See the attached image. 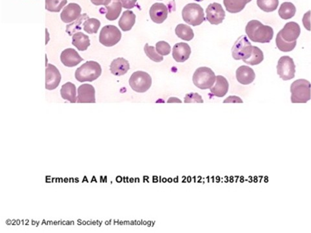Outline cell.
I'll use <instances>...</instances> for the list:
<instances>
[{
    "label": "cell",
    "instance_id": "cell-1",
    "mask_svg": "<svg viewBox=\"0 0 311 233\" xmlns=\"http://www.w3.org/2000/svg\"><path fill=\"white\" fill-rule=\"evenodd\" d=\"M245 31L250 40L257 43H269L274 37V30L271 27L265 26L258 20H253L248 22Z\"/></svg>",
    "mask_w": 311,
    "mask_h": 233
},
{
    "label": "cell",
    "instance_id": "cell-2",
    "mask_svg": "<svg viewBox=\"0 0 311 233\" xmlns=\"http://www.w3.org/2000/svg\"><path fill=\"white\" fill-rule=\"evenodd\" d=\"M100 64L95 61H88L75 71V78L80 82H93L101 75Z\"/></svg>",
    "mask_w": 311,
    "mask_h": 233
},
{
    "label": "cell",
    "instance_id": "cell-3",
    "mask_svg": "<svg viewBox=\"0 0 311 233\" xmlns=\"http://www.w3.org/2000/svg\"><path fill=\"white\" fill-rule=\"evenodd\" d=\"M291 102L306 103L311 98V84L305 79H298L292 82L290 86Z\"/></svg>",
    "mask_w": 311,
    "mask_h": 233
},
{
    "label": "cell",
    "instance_id": "cell-4",
    "mask_svg": "<svg viewBox=\"0 0 311 233\" xmlns=\"http://www.w3.org/2000/svg\"><path fill=\"white\" fill-rule=\"evenodd\" d=\"M182 18L185 22L192 26H198L205 21L202 7L197 4H189L182 10Z\"/></svg>",
    "mask_w": 311,
    "mask_h": 233
},
{
    "label": "cell",
    "instance_id": "cell-5",
    "mask_svg": "<svg viewBox=\"0 0 311 233\" xmlns=\"http://www.w3.org/2000/svg\"><path fill=\"white\" fill-rule=\"evenodd\" d=\"M216 80V76L215 73L207 67L198 68L193 74L194 84L200 89L212 88Z\"/></svg>",
    "mask_w": 311,
    "mask_h": 233
},
{
    "label": "cell",
    "instance_id": "cell-6",
    "mask_svg": "<svg viewBox=\"0 0 311 233\" xmlns=\"http://www.w3.org/2000/svg\"><path fill=\"white\" fill-rule=\"evenodd\" d=\"M129 84L136 92L145 93L151 86L152 78L149 74L144 71H136L130 78Z\"/></svg>",
    "mask_w": 311,
    "mask_h": 233
},
{
    "label": "cell",
    "instance_id": "cell-7",
    "mask_svg": "<svg viewBox=\"0 0 311 233\" xmlns=\"http://www.w3.org/2000/svg\"><path fill=\"white\" fill-rule=\"evenodd\" d=\"M253 46L248 40L247 36L239 37L232 47V57L235 60H247L251 57Z\"/></svg>",
    "mask_w": 311,
    "mask_h": 233
},
{
    "label": "cell",
    "instance_id": "cell-8",
    "mask_svg": "<svg viewBox=\"0 0 311 233\" xmlns=\"http://www.w3.org/2000/svg\"><path fill=\"white\" fill-rule=\"evenodd\" d=\"M122 33L117 27L113 25L105 26L100 31V43L105 47H113L117 44L122 39Z\"/></svg>",
    "mask_w": 311,
    "mask_h": 233
},
{
    "label": "cell",
    "instance_id": "cell-9",
    "mask_svg": "<svg viewBox=\"0 0 311 233\" xmlns=\"http://www.w3.org/2000/svg\"><path fill=\"white\" fill-rule=\"evenodd\" d=\"M277 74L283 80H289L295 77L296 66L292 58L283 56L278 60L277 66Z\"/></svg>",
    "mask_w": 311,
    "mask_h": 233
},
{
    "label": "cell",
    "instance_id": "cell-10",
    "mask_svg": "<svg viewBox=\"0 0 311 233\" xmlns=\"http://www.w3.org/2000/svg\"><path fill=\"white\" fill-rule=\"evenodd\" d=\"M278 33L284 41L288 43H293L296 42L300 35L301 29L298 24L294 22H290L286 23Z\"/></svg>",
    "mask_w": 311,
    "mask_h": 233
},
{
    "label": "cell",
    "instance_id": "cell-11",
    "mask_svg": "<svg viewBox=\"0 0 311 233\" xmlns=\"http://www.w3.org/2000/svg\"><path fill=\"white\" fill-rule=\"evenodd\" d=\"M206 19L212 25H219L225 19V11L222 6L218 3H213L208 6L206 10Z\"/></svg>",
    "mask_w": 311,
    "mask_h": 233
},
{
    "label": "cell",
    "instance_id": "cell-12",
    "mask_svg": "<svg viewBox=\"0 0 311 233\" xmlns=\"http://www.w3.org/2000/svg\"><path fill=\"white\" fill-rule=\"evenodd\" d=\"M61 75L55 66L48 64L46 69V89L53 90L59 86Z\"/></svg>",
    "mask_w": 311,
    "mask_h": 233
},
{
    "label": "cell",
    "instance_id": "cell-13",
    "mask_svg": "<svg viewBox=\"0 0 311 233\" xmlns=\"http://www.w3.org/2000/svg\"><path fill=\"white\" fill-rule=\"evenodd\" d=\"M82 9L79 5L75 3L69 4L65 7L60 15V19L64 23H71L80 17Z\"/></svg>",
    "mask_w": 311,
    "mask_h": 233
},
{
    "label": "cell",
    "instance_id": "cell-14",
    "mask_svg": "<svg viewBox=\"0 0 311 233\" xmlns=\"http://www.w3.org/2000/svg\"><path fill=\"white\" fill-rule=\"evenodd\" d=\"M60 60L65 66L68 68H73L83 60L79 53L75 49L69 48L65 49L60 55Z\"/></svg>",
    "mask_w": 311,
    "mask_h": 233
},
{
    "label": "cell",
    "instance_id": "cell-15",
    "mask_svg": "<svg viewBox=\"0 0 311 233\" xmlns=\"http://www.w3.org/2000/svg\"><path fill=\"white\" fill-rule=\"evenodd\" d=\"M77 102L95 103V90L92 85L84 84L79 87Z\"/></svg>",
    "mask_w": 311,
    "mask_h": 233
},
{
    "label": "cell",
    "instance_id": "cell-16",
    "mask_svg": "<svg viewBox=\"0 0 311 233\" xmlns=\"http://www.w3.org/2000/svg\"><path fill=\"white\" fill-rule=\"evenodd\" d=\"M149 14L154 23L162 24L167 19L168 10L164 4L156 3L150 9Z\"/></svg>",
    "mask_w": 311,
    "mask_h": 233
},
{
    "label": "cell",
    "instance_id": "cell-17",
    "mask_svg": "<svg viewBox=\"0 0 311 233\" xmlns=\"http://www.w3.org/2000/svg\"><path fill=\"white\" fill-rule=\"evenodd\" d=\"M191 53V48L186 43L180 42L173 47V57L174 60L179 63H182L189 59Z\"/></svg>",
    "mask_w": 311,
    "mask_h": 233
},
{
    "label": "cell",
    "instance_id": "cell-18",
    "mask_svg": "<svg viewBox=\"0 0 311 233\" xmlns=\"http://www.w3.org/2000/svg\"><path fill=\"white\" fill-rule=\"evenodd\" d=\"M237 81L241 84H251L256 78V74L253 69L247 66H241L236 71Z\"/></svg>",
    "mask_w": 311,
    "mask_h": 233
},
{
    "label": "cell",
    "instance_id": "cell-19",
    "mask_svg": "<svg viewBox=\"0 0 311 233\" xmlns=\"http://www.w3.org/2000/svg\"><path fill=\"white\" fill-rule=\"evenodd\" d=\"M229 89V83L227 78L223 76L218 75L216 77V83L210 88L211 93L214 96L218 97H225Z\"/></svg>",
    "mask_w": 311,
    "mask_h": 233
},
{
    "label": "cell",
    "instance_id": "cell-20",
    "mask_svg": "<svg viewBox=\"0 0 311 233\" xmlns=\"http://www.w3.org/2000/svg\"><path fill=\"white\" fill-rule=\"evenodd\" d=\"M110 69L115 76L124 75L130 69L129 62L124 58H116L112 62Z\"/></svg>",
    "mask_w": 311,
    "mask_h": 233
},
{
    "label": "cell",
    "instance_id": "cell-21",
    "mask_svg": "<svg viewBox=\"0 0 311 233\" xmlns=\"http://www.w3.org/2000/svg\"><path fill=\"white\" fill-rule=\"evenodd\" d=\"M106 8V19L109 21H114L117 20L120 17L122 11V4L119 0H111L107 5L105 6Z\"/></svg>",
    "mask_w": 311,
    "mask_h": 233
},
{
    "label": "cell",
    "instance_id": "cell-22",
    "mask_svg": "<svg viewBox=\"0 0 311 233\" xmlns=\"http://www.w3.org/2000/svg\"><path fill=\"white\" fill-rule=\"evenodd\" d=\"M136 18V15L133 11H125L119 21V26L124 32L129 31L135 24Z\"/></svg>",
    "mask_w": 311,
    "mask_h": 233
},
{
    "label": "cell",
    "instance_id": "cell-23",
    "mask_svg": "<svg viewBox=\"0 0 311 233\" xmlns=\"http://www.w3.org/2000/svg\"><path fill=\"white\" fill-rule=\"evenodd\" d=\"M76 86L71 82H67L60 89V95L64 100H69L71 103L77 101Z\"/></svg>",
    "mask_w": 311,
    "mask_h": 233
},
{
    "label": "cell",
    "instance_id": "cell-24",
    "mask_svg": "<svg viewBox=\"0 0 311 233\" xmlns=\"http://www.w3.org/2000/svg\"><path fill=\"white\" fill-rule=\"evenodd\" d=\"M72 44L78 50L84 51L87 50L90 46V40L88 36L82 32H78L73 35Z\"/></svg>",
    "mask_w": 311,
    "mask_h": 233
},
{
    "label": "cell",
    "instance_id": "cell-25",
    "mask_svg": "<svg viewBox=\"0 0 311 233\" xmlns=\"http://www.w3.org/2000/svg\"><path fill=\"white\" fill-rule=\"evenodd\" d=\"M252 0H224L226 10L230 13H238Z\"/></svg>",
    "mask_w": 311,
    "mask_h": 233
},
{
    "label": "cell",
    "instance_id": "cell-26",
    "mask_svg": "<svg viewBox=\"0 0 311 233\" xmlns=\"http://www.w3.org/2000/svg\"><path fill=\"white\" fill-rule=\"evenodd\" d=\"M296 13V7L290 2H284L281 4L278 11L279 17L283 20L291 19L294 17Z\"/></svg>",
    "mask_w": 311,
    "mask_h": 233
},
{
    "label": "cell",
    "instance_id": "cell-27",
    "mask_svg": "<svg viewBox=\"0 0 311 233\" xmlns=\"http://www.w3.org/2000/svg\"><path fill=\"white\" fill-rule=\"evenodd\" d=\"M176 35L185 41H190L194 38L193 29L184 24H179L175 29Z\"/></svg>",
    "mask_w": 311,
    "mask_h": 233
},
{
    "label": "cell",
    "instance_id": "cell-28",
    "mask_svg": "<svg viewBox=\"0 0 311 233\" xmlns=\"http://www.w3.org/2000/svg\"><path fill=\"white\" fill-rule=\"evenodd\" d=\"M264 60V55L263 51L256 46H253V51L251 57L247 60H244L245 63L250 66H256L261 63Z\"/></svg>",
    "mask_w": 311,
    "mask_h": 233
},
{
    "label": "cell",
    "instance_id": "cell-29",
    "mask_svg": "<svg viewBox=\"0 0 311 233\" xmlns=\"http://www.w3.org/2000/svg\"><path fill=\"white\" fill-rule=\"evenodd\" d=\"M257 4L262 11L270 13L277 10L279 0H257Z\"/></svg>",
    "mask_w": 311,
    "mask_h": 233
},
{
    "label": "cell",
    "instance_id": "cell-30",
    "mask_svg": "<svg viewBox=\"0 0 311 233\" xmlns=\"http://www.w3.org/2000/svg\"><path fill=\"white\" fill-rule=\"evenodd\" d=\"M89 19L88 15L84 13L83 15L80 16L79 19H78L75 22H73L72 24L68 25L66 27V33H68L69 35H72L73 33H78L81 29L80 25L82 24L83 21H86V20Z\"/></svg>",
    "mask_w": 311,
    "mask_h": 233
},
{
    "label": "cell",
    "instance_id": "cell-31",
    "mask_svg": "<svg viewBox=\"0 0 311 233\" xmlns=\"http://www.w3.org/2000/svg\"><path fill=\"white\" fill-rule=\"evenodd\" d=\"M83 26L85 32L88 34H96L100 28V22L96 19H88L84 21Z\"/></svg>",
    "mask_w": 311,
    "mask_h": 233
},
{
    "label": "cell",
    "instance_id": "cell-32",
    "mask_svg": "<svg viewBox=\"0 0 311 233\" xmlns=\"http://www.w3.org/2000/svg\"><path fill=\"white\" fill-rule=\"evenodd\" d=\"M68 0H46V10L53 13H59L66 5Z\"/></svg>",
    "mask_w": 311,
    "mask_h": 233
},
{
    "label": "cell",
    "instance_id": "cell-33",
    "mask_svg": "<svg viewBox=\"0 0 311 233\" xmlns=\"http://www.w3.org/2000/svg\"><path fill=\"white\" fill-rule=\"evenodd\" d=\"M276 43L279 50H280L282 52L286 53L290 52V51H292L293 49L296 48L297 42H293V43H288V42L284 41V40L281 39L280 35L277 33Z\"/></svg>",
    "mask_w": 311,
    "mask_h": 233
},
{
    "label": "cell",
    "instance_id": "cell-34",
    "mask_svg": "<svg viewBox=\"0 0 311 233\" xmlns=\"http://www.w3.org/2000/svg\"><path fill=\"white\" fill-rule=\"evenodd\" d=\"M144 51L147 57L154 62H160L163 60L162 56L159 55V53L156 52L154 47L149 46L148 44H145Z\"/></svg>",
    "mask_w": 311,
    "mask_h": 233
},
{
    "label": "cell",
    "instance_id": "cell-35",
    "mask_svg": "<svg viewBox=\"0 0 311 233\" xmlns=\"http://www.w3.org/2000/svg\"><path fill=\"white\" fill-rule=\"evenodd\" d=\"M156 48L157 52L162 56L168 55L171 53V46L165 41L158 42L156 44Z\"/></svg>",
    "mask_w": 311,
    "mask_h": 233
},
{
    "label": "cell",
    "instance_id": "cell-36",
    "mask_svg": "<svg viewBox=\"0 0 311 233\" xmlns=\"http://www.w3.org/2000/svg\"><path fill=\"white\" fill-rule=\"evenodd\" d=\"M185 103H203L202 97L197 93H190L187 94L185 97Z\"/></svg>",
    "mask_w": 311,
    "mask_h": 233
},
{
    "label": "cell",
    "instance_id": "cell-37",
    "mask_svg": "<svg viewBox=\"0 0 311 233\" xmlns=\"http://www.w3.org/2000/svg\"><path fill=\"white\" fill-rule=\"evenodd\" d=\"M310 13L311 11H308L307 13H305L303 18V26L308 31H310Z\"/></svg>",
    "mask_w": 311,
    "mask_h": 233
},
{
    "label": "cell",
    "instance_id": "cell-38",
    "mask_svg": "<svg viewBox=\"0 0 311 233\" xmlns=\"http://www.w3.org/2000/svg\"><path fill=\"white\" fill-rule=\"evenodd\" d=\"M121 2H122L123 8L127 10H131L136 6L137 0H122Z\"/></svg>",
    "mask_w": 311,
    "mask_h": 233
},
{
    "label": "cell",
    "instance_id": "cell-39",
    "mask_svg": "<svg viewBox=\"0 0 311 233\" xmlns=\"http://www.w3.org/2000/svg\"><path fill=\"white\" fill-rule=\"evenodd\" d=\"M243 103V101L240 97L237 96H230L227 99L224 100V103Z\"/></svg>",
    "mask_w": 311,
    "mask_h": 233
},
{
    "label": "cell",
    "instance_id": "cell-40",
    "mask_svg": "<svg viewBox=\"0 0 311 233\" xmlns=\"http://www.w3.org/2000/svg\"><path fill=\"white\" fill-rule=\"evenodd\" d=\"M110 1H111V0H91V3H92L94 6H105L109 3Z\"/></svg>",
    "mask_w": 311,
    "mask_h": 233
},
{
    "label": "cell",
    "instance_id": "cell-41",
    "mask_svg": "<svg viewBox=\"0 0 311 233\" xmlns=\"http://www.w3.org/2000/svg\"><path fill=\"white\" fill-rule=\"evenodd\" d=\"M182 102V100H179L178 98L176 97H171L169 98L168 100H167V102Z\"/></svg>",
    "mask_w": 311,
    "mask_h": 233
},
{
    "label": "cell",
    "instance_id": "cell-42",
    "mask_svg": "<svg viewBox=\"0 0 311 233\" xmlns=\"http://www.w3.org/2000/svg\"><path fill=\"white\" fill-rule=\"evenodd\" d=\"M196 2H202L203 0H196Z\"/></svg>",
    "mask_w": 311,
    "mask_h": 233
},
{
    "label": "cell",
    "instance_id": "cell-43",
    "mask_svg": "<svg viewBox=\"0 0 311 233\" xmlns=\"http://www.w3.org/2000/svg\"><path fill=\"white\" fill-rule=\"evenodd\" d=\"M119 1H122V0H119Z\"/></svg>",
    "mask_w": 311,
    "mask_h": 233
},
{
    "label": "cell",
    "instance_id": "cell-44",
    "mask_svg": "<svg viewBox=\"0 0 311 233\" xmlns=\"http://www.w3.org/2000/svg\"><path fill=\"white\" fill-rule=\"evenodd\" d=\"M160 1H162V0H160Z\"/></svg>",
    "mask_w": 311,
    "mask_h": 233
}]
</instances>
